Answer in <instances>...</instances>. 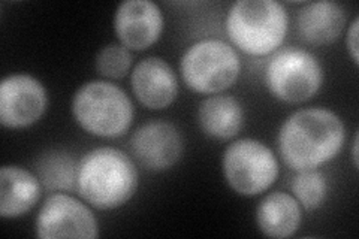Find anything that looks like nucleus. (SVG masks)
<instances>
[{
    "label": "nucleus",
    "instance_id": "7ed1b4c3",
    "mask_svg": "<svg viewBox=\"0 0 359 239\" xmlns=\"http://www.w3.org/2000/svg\"><path fill=\"white\" fill-rule=\"evenodd\" d=\"M289 27L286 8L276 0H238L224 20V30L235 48L249 55L276 53Z\"/></svg>",
    "mask_w": 359,
    "mask_h": 239
},
{
    "label": "nucleus",
    "instance_id": "39448f33",
    "mask_svg": "<svg viewBox=\"0 0 359 239\" xmlns=\"http://www.w3.org/2000/svg\"><path fill=\"white\" fill-rule=\"evenodd\" d=\"M180 72L184 84L201 95H219L231 88L241 74L240 55L222 39H202L183 53Z\"/></svg>",
    "mask_w": 359,
    "mask_h": 239
},
{
    "label": "nucleus",
    "instance_id": "f257e3e1",
    "mask_svg": "<svg viewBox=\"0 0 359 239\" xmlns=\"http://www.w3.org/2000/svg\"><path fill=\"white\" fill-rule=\"evenodd\" d=\"M346 141L343 120L327 108L295 111L278 130V153L295 172L318 169L340 154Z\"/></svg>",
    "mask_w": 359,
    "mask_h": 239
},
{
    "label": "nucleus",
    "instance_id": "9b49d317",
    "mask_svg": "<svg viewBox=\"0 0 359 239\" xmlns=\"http://www.w3.org/2000/svg\"><path fill=\"white\" fill-rule=\"evenodd\" d=\"M163 26L162 9L151 0H126L116 9V36L129 51L150 48L161 39Z\"/></svg>",
    "mask_w": 359,
    "mask_h": 239
},
{
    "label": "nucleus",
    "instance_id": "f3484780",
    "mask_svg": "<svg viewBox=\"0 0 359 239\" xmlns=\"http://www.w3.org/2000/svg\"><path fill=\"white\" fill-rule=\"evenodd\" d=\"M78 163L63 150H50L36 161V175L42 187L50 191H72L76 189Z\"/></svg>",
    "mask_w": 359,
    "mask_h": 239
},
{
    "label": "nucleus",
    "instance_id": "ddd939ff",
    "mask_svg": "<svg viewBox=\"0 0 359 239\" xmlns=\"http://www.w3.org/2000/svg\"><path fill=\"white\" fill-rule=\"evenodd\" d=\"M42 195V184L29 169L6 165L0 169V215L14 220L36 207Z\"/></svg>",
    "mask_w": 359,
    "mask_h": 239
},
{
    "label": "nucleus",
    "instance_id": "423d86ee",
    "mask_svg": "<svg viewBox=\"0 0 359 239\" xmlns=\"http://www.w3.org/2000/svg\"><path fill=\"white\" fill-rule=\"evenodd\" d=\"M222 172L235 193L250 198L262 195L276 183L280 168L274 151L266 144L243 138L224 150Z\"/></svg>",
    "mask_w": 359,
    "mask_h": 239
},
{
    "label": "nucleus",
    "instance_id": "4468645a",
    "mask_svg": "<svg viewBox=\"0 0 359 239\" xmlns=\"http://www.w3.org/2000/svg\"><path fill=\"white\" fill-rule=\"evenodd\" d=\"M346 29V11L335 2H311L298 11L297 30L301 39L313 47L335 42Z\"/></svg>",
    "mask_w": 359,
    "mask_h": 239
},
{
    "label": "nucleus",
    "instance_id": "6e6552de",
    "mask_svg": "<svg viewBox=\"0 0 359 239\" xmlns=\"http://www.w3.org/2000/svg\"><path fill=\"white\" fill-rule=\"evenodd\" d=\"M35 227L41 239L99 238V223L93 211L84 202L65 191L53 193L45 199Z\"/></svg>",
    "mask_w": 359,
    "mask_h": 239
},
{
    "label": "nucleus",
    "instance_id": "6ab92c4d",
    "mask_svg": "<svg viewBox=\"0 0 359 239\" xmlns=\"http://www.w3.org/2000/svg\"><path fill=\"white\" fill-rule=\"evenodd\" d=\"M133 59L130 51L123 47L121 43H108L96 55L95 66L100 76L109 79L125 78L130 67Z\"/></svg>",
    "mask_w": 359,
    "mask_h": 239
},
{
    "label": "nucleus",
    "instance_id": "f8f14e48",
    "mask_svg": "<svg viewBox=\"0 0 359 239\" xmlns=\"http://www.w3.org/2000/svg\"><path fill=\"white\" fill-rule=\"evenodd\" d=\"M130 86L140 104L154 111L170 107L178 95L177 74L168 62L156 55L135 64Z\"/></svg>",
    "mask_w": 359,
    "mask_h": 239
},
{
    "label": "nucleus",
    "instance_id": "f03ea898",
    "mask_svg": "<svg viewBox=\"0 0 359 239\" xmlns=\"http://www.w3.org/2000/svg\"><path fill=\"white\" fill-rule=\"evenodd\" d=\"M138 184L137 165L118 148H95L78 162L76 191L96 210L123 207L135 196Z\"/></svg>",
    "mask_w": 359,
    "mask_h": 239
},
{
    "label": "nucleus",
    "instance_id": "0eeeda50",
    "mask_svg": "<svg viewBox=\"0 0 359 239\" xmlns=\"http://www.w3.org/2000/svg\"><path fill=\"white\" fill-rule=\"evenodd\" d=\"M265 84L269 93L285 104H302L319 93L323 67L310 51L289 47L276 51L268 62Z\"/></svg>",
    "mask_w": 359,
    "mask_h": 239
},
{
    "label": "nucleus",
    "instance_id": "2eb2a0df",
    "mask_svg": "<svg viewBox=\"0 0 359 239\" xmlns=\"http://www.w3.org/2000/svg\"><path fill=\"white\" fill-rule=\"evenodd\" d=\"M196 116L199 129L219 141L235 138L243 130L245 120L240 100L220 93L202 100Z\"/></svg>",
    "mask_w": 359,
    "mask_h": 239
},
{
    "label": "nucleus",
    "instance_id": "a211bd4d",
    "mask_svg": "<svg viewBox=\"0 0 359 239\" xmlns=\"http://www.w3.org/2000/svg\"><path fill=\"white\" fill-rule=\"evenodd\" d=\"M290 189L301 208L306 211L319 210L328 196L327 177L318 169L299 170L292 179Z\"/></svg>",
    "mask_w": 359,
    "mask_h": 239
},
{
    "label": "nucleus",
    "instance_id": "aec40b11",
    "mask_svg": "<svg viewBox=\"0 0 359 239\" xmlns=\"http://www.w3.org/2000/svg\"><path fill=\"white\" fill-rule=\"evenodd\" d=\"M358 26H359V18L355 17L353 21L347 27V38H346V45H347V51H349V55L355 66L359 64V45H358Z\"/></svg>",
    "mask_w": 359,
    "mask_h": 239
},
{
    "label": "nucleus",
    "instance_id": "412c9836",
    "mask_svg": "<svg viewBox=\"0 0 359 239\" xmlns=\"http://www.w3.org/2000/svg\"><path fill=\"white\" fill-rule=\"evenodd\" d=\"M352 162H353V166L358 169V165H359V161H358V133H355L353 141H352Z\"/></svg>",
    "mask_w": 359,
    "mask_h": 239
},
{
    "label": "nucleus",
    "instance_id": "9d476101",
    "mask_svg": "<svg viewBox=\"0 0 359 239\" xmlns=\"http://www.w3.org/2000/svg\"><path fill=\"white\" fill-rule=\"evenodd\" d=\"M130 151L144 169L163 172L174 168L183 157V133L170 121H149L132 135Z\"/></svg>",
    "mask_w": 359,
    "mask_h": 239
},
{
    "label": "nucleus",
    "instance_id": "20e7f679",
    "mask_svg": "<svg viewBox=\"0 0 359 239\" xmlns=\"http://www.w3.org/2000/svg\"><path fill=\"white\" fill-rule=\"evenodd\" d=\"M71 109L78 126L97 138H120L135 118V107L125 90L100 79L76 90Z\"/></svg>",
    "mask_w": 359,
    "mask_h": 239
},
{
    "label": "nucleus",
    "instance_id": "dca6fc26",
    "mask_svg": "<svg viewBox=\"0 0 359 239\" xmlns=\"http://www.w3.org/2000/svg\"><path fill=\"white\" fill-rule=\"evenodd\" d=\"M302 223V208L297 199L285 191L266 195L256 208L257 229L269 238L294 236Z\"/></svg>",
    "mask_w": 359,
    "mask_h": 239
},
{
    "label": "nucleus",
    "instance_id": "1a4fd4ad",
    "mask_svg": "<svg viewBox=\"0 0 359 239\" xmlns=\"http://www.w3.org/2000/svg\"><path fill=\"white\" fill-rule=\"evenodd\" d=\"M48 108V93L29 74L8 75L0 83V123L6 129H26L38 123Z\"/></svg>",
    "mask_w": 359,
    "mask_h": 239
}]
</instances>
